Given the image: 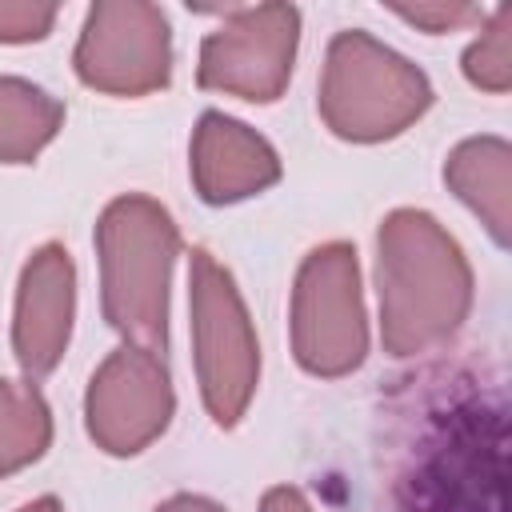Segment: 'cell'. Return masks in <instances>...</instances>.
<instances>
[{"label": "cell", "instance_id": "1", "mask_svg": "<svg viewBox=\"0 0 512 512\" xmlns=\"http://www.w3.org/2000/svg\"><path fill=\"white\" fill-rule=\"evenodd\" d=\"M392 400L396 512H504V392L468 368H428Z\"/></svg>", "mask_w": 512, "mask_h": 512}, {"label": "cell", "instance_id": "2", "mask_svg": "<svg viewBox=\"0 0 512 512\" xmlns=\"http://www.w3.org/2000/svg\"><path fill=\"white\" fill-rule=\"evenodd\" d=\"M380 340L388 356L448 344L472 312V264L460 240L424 208H396L376 232Z\"/></svg>", "mask_w": 512, "mask_h": 512}, {"label": "cell", "instance_id": "3", "mask_svg": "<svg viewBox=\"0 0 512 512\" xmlns=\"http://www.w3.org/2000/svg\"><path fill=\"white\" fill-rule=\"evenodd\" d=\"M96 256L104 320L124 344L160 352L168 340L172 264L180 256L172 212L144 192L116 196L96 220Z\"/></svg>", "mask_w": 512, "mask_h": 512}, {"label": "cell", "instance_id": "13", "mask_svg": "<svg viewBox=\"0 0 512 512\" xmlns=\"http://www.w3.org/2000/svg\"><path fill=\"white\" fill-rule=\"evenodd\" d=\"M64 104L32 80L0 76V164H32L60 132Z\"/></svg>", "mask_w": 512, "mask_h": 512}, {"label": "cell", "instance_id": "11", "mask_svg": "<svg viewBox=\"0 0 512 512\" xmlns=\"http://www.w3.org/2000/svg\"><path fill=\"white\" fill-rule=\"evenodd\" d=\"M192 184L204 204H236L280 180L276 148L224 112H204L192 132Z\"/></svg>", "mask_w": 512, "mask_h": 512}, {"label": "cell", "instance_id": "20", "mask_svg": "<svg viewBox=\"0 0 512 512\" xmlns=\"http://www.w3.org/2000/svg\"><path fill=\"white\" fill-rule=\"evenodd\" d=\"M16 512H64V504H60L56 496H36V500H28V504L16 508Z\"/></svg>", "mask_w": 512, "mask_h": 512}, {"label": "cell", "instance_id": "9", "mask_svg": "<svg viewBox=\"0 0 512 512\" xmlns=\"http://www.w3.org/2000/svg\"><path fill=\"white\" fill-rule=\"evenodd\" d=\"M176 412L172 376L160 352L140 344H120L92 372L84 396V424L100 452L136 456L164 436Z\"/></svg>", "mask_w": 512, "mask_h": 512}, {"label": "cell", "instance_id": "10", "mask_svg": "<svg viewBox=\"0 0 512 512\" xmlns=\"http://www.w3.org/2000/svg\"><path fill=\"white\" fill-rule=\"evenodd\" d=\"M76 316V264L64 244H40L16 288V320H12V352L24 380H44L68 348Z\"/></svg>", "mask_w": 512, "mask_h": 512}, {"label": "cell", "instance_id": "18", "mask_svg": "<svg viewBox=\"0 0 512 512\" xmlns=\"http://www.w3.org/2000/svg\"><path fill=\"white\" fill-rule=\"evenodd\" d=\"M260 512H312V504L304 500L300 488H292V484H276V488L264 492Z\"/></svg>", "mask_w": 512, "mask_h": 512}, {"label": "cell", "instance_id": "16", "mask_svg": "<svg viewBox=\"0 0 512 512\" xmlns=\"http://www.w3.org/2000/svg\"><path fill=\"white\" fill-rule=\"evenodd\" d=\"M56 24V4H24L0 0V44H32L44 40Z\"/></svg>", "mask_w": 512, "mask_h": 512}, {"label": "cell", "instance_id": "6", "mask_svg": "<svg viewBox=\"0 0 512 512\" xmlns=\"http://www.w3.org/2000/svg\"><path fill=\"white\" fill-rule=\"evenodd\" d=\"M292 356L320 380L348 376L368 356V316L356 248L328 240L312 248L292 284Z\"/></svg>", "mask_w": 512, "mask_h": 512}, {"label": "cell", "instance_id": "19", "mask_svg": "<svg viewBox=\"0 0 512 512\" xmlns=\"http://www.w3.org/2000/svg\"><path fill=\"white\" fill-rule=\"evenodd\" d=\"M152 512H228L224 504H216L212 496H196V492H176L168 500H160Z\"/></svg>", "mask_w": 512, "mask_h": 512}, {"label": "cell", "instance_id": "5", "mask_svg": "<svg viewBox=\"0 0 512 512\" xmlns=\"http://www.w3.org/2000/svg\"><path fill=\"white\" fill-rule=\"evenodd\" d=\"M188 312L200 400L220 428H236L260 384V344L232 272L208 248H192Z\"/></svg>", "mask_w": 512, "mask_h": 512}, {"label": "cell", "instance_id": "8", "mask_svg": "<svg viewBox=\"0 0 512 512\" xmlns=\"http://www.w3.org/2000/svg\"><path fill=\"white\" fill-rule=\"evenodd\" d=\"M296 48H300V8L292 4L236 8L220 28L204 36L196 60V84L252 104H272L292 80Z\"/></svg>", "mask_w": 512, "mask_h": 512}, {"label": "cell", "instance_id": "7", "mask_svg": "<svg viewBox=\"0 0 512 512\" xmlns=\"http://www.w3.org/2000/svg\"><path fill=\"white\" fill-rule=\"evenodd\" d=\"M80 84L108 96H148L172 80V24L144 0H100L88 8L76 52Z\"/></svg>", "mask_w": 512, "mask_h": 512}, {"label": "cell", "instance_id": "12", "mask_svg": "<svg viewBox=\"0 0 512 512\" xmlns=\"http://www.w3.org/2000/svg\"><path fill=\"white\" fill-rule=\"evenodd\" d=\"M444 184L480 216L488 236L508 248L512 228V148L504 136H468L444 160Z\"/></svg>", "mask_w": 512, "mask_h": 512}, {"label": "cell", "instance_id": "14", "mask_svg": "<svg viewBox=\"0 0 512 512\" xmlns=\"http://www.w3.org/2000/svg\"><path fill=\"white\" fill-rule=\"evenodd\" d=\"M52 444V408L32 380L0 376V476L36 464Z\"/></svg>", "mask_w": 512, "mask_h": 512}, {"label": "cell", "instance_id": "4", "mask_svg": "<svg viewBox=\"0 0 512 512\" xmlns=\"http://www.w3.org/2000/svg\"><path fill=\"white\" fill-rule=\"evenodd\" d=\"M428 108L432 84L408 56L360 28L332 36L320 76V120L332 136L380 144L412 128Z\"/></svg>", "mask_w": 512, "mask_h": 512}, {"label": "cell", "instance_id": "15", "mask_svg": "<svg viewBox=\"0 0 512 512\" xmlns=\"http://www.w3.org/2000/svg\"><path fill=\"white\" fill-rule=\"evenodd\" d=\"M464 76L480 92H508L512 88V8H496L480 36L464 52Z\"/></svg>", "mask_w": 512, "mask_h": 512}, {"label": "cell", "instance_id": "17", "mask_svg": "<svg viewBox=\"0 0 512 512\" xmlns=\"http://www.w3.org/2000/svg\"><path fill=\"white\" fill-rule=\"evenodd\" d=\"M396 16L440 36V32H456L468 20H480V8H472V4H416V8H396Z\"/></svg>", "mask_w": 512, "mask_h": 512}]
</instances>
